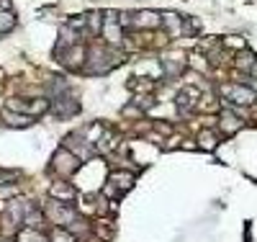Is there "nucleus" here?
<instances>
[{"label": "nucleus", "instance_id": "22", "mask_svg": "<svg viewBox=\"0 0 257 242\" xmlns=\"http://www.w3.org/2000/svg\"><path fill=\"white\" fill-rule=\"evenodd\" d=\"M165 70H168V72H180V70H183V65H177V62H165Z\"/></svg>", "mask_w": 257, "mask_h": 242}, {"label": "nucleus", "instance_id": "17", "mask_svg": "<svg viewBox=\"0 0 257 242\" xmlns=\"http://www.w3.org/2000/svg\"><path fill=\"white\" fill-rule=\"evenodd\" d=\"M198 144H201L203 149H214V147L219 144V139H216V134H214V131H201Z\"/></svg>", "mask_w": 257, "mask_h": 242}, {"label": "nucleus", "instance_id": "16", "mask_svg": "<svg viewBox=\"0 0 257 242\" xmlns=\"http://www.w3.org/2000/svg\"><path fill=\"white\" fill-rule=\"evenodd\" d=\"M13 23H16V18H13L10 10H0V34H5L13 28Z\"/></svg>", "mask_w": 257, "mask_h": 242}, {"label": "nucleus", "instance_id": "13", "mask_svg": "<svg viewBox=\"0 0 257 242\" xmlns=\"http://www.w3.org/2000/svg\"><path fill=\"white\" fill-rule=\"evenodd\" d=\"M242 124H245V121H242V119H234L232 114H224V116H221V129H224L226 134L242 129Z\"/></svg>", "mask_w": 257, "mask_h": 242}, {"label": "nucleus", "instance_id": "18", "mask_svg": "<svg viewBox=\"0 0 257 242\" xmlns=\"http://www.w3.org/2000/svg\"><path fill=\"white\" fill-rule=\"evenodd\" d=\"M41 222H44V214H41V211H36V209H31V211L26 214V224L31 227V230H34V227H39Z\"/></svg>", "mask_w": 257, "mask_h": 242}, {"label": "nucleus", "instance_id": "15", "mask_svg": "<svg viewBox=\"0 0 257 242\" xmlns=\"http://www.w3.org/2000/svg\"><path fill=\"white\" fill-rule=\"evenodd\" d=\"M5 219L8 222H21L23 219V209H21V201H13L5 211Z\"/></svg>", "mask_w": 257, "mask_h": 242}, {"label": "nucleus", "instance_id": "5", "mask_svg": "<svg viewBox=\"0 0 257 242\" xmlns=\"http://www.w3.org/2000/svg\"><path fill=\"white\" fill-rule=\"evenodd\" d=\"M70 157H72V155L67 152V149H59L57 157H54V168H57V170H62L65 175H70V173L80 165V157H75V160H70Z\"/></svg>", "mask_w": 257, "mask_h": 242}, {"label": "nucleus", "instance_id": "19", "mask_svg": "<svg viewBox=\"0 0 257 242\" xmlns=\"http://www.w3.org/2000/svg\"><path fill=\"white\" fill-rule=\"evenodd\" d=\"M85 23H90V31L93 34H98L100 31V13H87V18H85Z\"/></svg>", "mask_w": 257, "mask_h": 242}, {"label": "nucleus", "instance_id": "4", "mask_svg": "<svg viewBox=\"0 0 257 242\" xmlns=\"http://www.w3.org/2000/svg\"><path fill=\"white\" fill-rule=\"evenodd\" d=\"M103 34H105V39H108L111 44H118L121 39V23H118V18L113 16V10L108 13V16H105V23H103Z\"/></svg>", "mask_w": 257, "mask_h": 242}, {"label": "nucleus", "instance_id": "8", "mask_svg": "<svg viewBox=\"0 0 257 242\" xmlns=\"http://www.w3.org/2000/svg\"><path fill=\"white\" fill-rule=\"evenodd\" d=\"M80 111V106H78V101H72L70 96H62V101L57 103V114L62 116V119H70L72 114H78Z\"/></svg>", "mask_w": 257, "mask_h": 242}, {"label": "nucleus", "instance_id": "10", "mask_svg": "<svg viewBox=\"0 0 257 242\" xmlns=\"http://www.w3.org/2000/svg\"><path fill=\"white\" fill-rule=\"evenodd\" d=\"M129 21H137L139 26L144 23V26H157L160 23V16L157 13H152V10H147V13H134V16H129Z\"/></svg>", "mask_w": 257, "mask_h": 242}, {"label": "nucleus", "instance_id": "9", "mask_svg": "<svg viewBox=\"0 0 257 242\" xmlns=\"http://www.w3.org/2000/svg\"><path fill=\"white\" fill-rule=\"evenodd\" d=\"M162 23L170 28V34L177 36V34H183V21H180V16H175V13H165V18Z\"/></svg>", "mask_w": 257, "mask_h": 242}, {"label": "nucleus", "instance_id": "14", "mask_svg": "<svg viewBox=\"0 0 257 242\" xmlns=\"http://www.w3.org/2000/svg\"><path fill=\"white\" fill-rule=\"evenodd\" d=\"M111 178H113L111 183H116L118 188H131V183H134V175L131 173H113Z\"/></svg>", "mask_w": 257, "mask_h": 242}, {"label": "nucleus", "instance_id": "11", "mask_svg": "<svg viewBox=\"0 0 257 242\" xmlns=\"http://www.w3.org/2000/svg\"><path fill=\"white\" fill-rule=\"evenodd\" d=\"M3 121H5L8 126H28L34 119H31V116H18V114H10V111H5V114H3Z\"/></svg>", "mask_w": 257, "mask_h": 242}, {"label": "nucleus", "instance_id": "2", "mask_svg": "<svg viewBox=\"0 0 257 242\" xmlns=\"http://www.w3.org/2000/svg\"><path fill=\"white\" fill-rule=\"evenodd\" d=\"M47 217L52 219V222H62V224H72L75 222V211L70 209V206H62L59 201H52L49 206H47Z\"/></svg>", "mask_w": 257, "mask_h": 242}, {"label": "nucleus", "instance_id": "12", "mask_svg": "<svg viewBox=\"0 0 257 242\" xmlns=\"http://www.w3.org/2000/svg\"><path fill=\"white\" fill-rule=\"evenodd\" d=\"M18 242H49V240L44 237L41 232L31 230V227H26V230H21V232H18Z\"/></svg>", "mask_w": 257, "mask_h": 242}, {"label": "nucleus", "instance_id": "20", "mask_svg": "<svg viewBox=\"0 0 257 242\" xmlns=\"http://www.w3.org/2000/svg\"><path fill=\"white\" fill-rule=\"evenodd\" d=\"M52 240H54V242H75V237H72L70 232H65V230H54Z\"/></svg>", "mask_w": 257, "mask_h": 242}, {"label": "nucleus", "instance_id": "7", "mask_svg": "<svg viewBox=\"0 0 257 242\" xmlns=\"http://www.w3.org/2000/svg\"><path fill=\"white\" fill-rule=\"evenodd\" d=\"M10 109H18V111H28V114H41V111H47V101H31V103H26V101H8Z\"/></svg>", "mask_w": 257, "mask_h": 242}, {"label": "nucleus", "instance_id": "6", "mask_svg": "<svg viewBox=\"0 0 257 242\" xmlns=\"http://www.w3.org/2000/svg\"><path fill=\"white\" fill-rule=\"evenodd\" d=\"M52 196L59 201V204H70L75 199V188L70 183H62V180H57V183L52 186Z\"/></svg>", "mask_w": 257, "mask_h": 242}, {"label": "nucleus", "instance_id": "1", "mask_svg": "<svg viewBox=\"0 0 257 242\" xmlns=\"http://www.w3.org/2000/svg\"><path fill=\"white\" fill-rule=\"evenodd\" d=\"M224 96L229 98L232 103H237V106H250L252 101H255V93L247 88V85H237V83H229L224 88Z\"/></svg>", "mask_w": 257, "mask_h": 242}, {"label": "nucleus", "instance_id": "21", "mask_svg": "<svg viewBox=\"0 0 257 242\" xmlns=\"http://www.w3.org/2000/svg\"><path fill=\"white\" fill-rule=\"evenodd\" d=\"M16 186H3V188H0V199H5V196H16Z\"/></svg>", "mask_w": 257, "mask_h": 242}, {"label": "nucleus", "instance_id": "3", "mask_svg": "<svg viewBox=\"0 0 257 242\" xmlns=\"http://www.w3.org/2000/svg\"><path fill=\"white\" fill-rule=\"evenodd\" d=\"M201 101V93H198V88H193V85H185L183 90L177 93V109L180 111H190L195 103Z\"/></svg>", "mask_w": 257, "mask_h": 242}]
</instances>
